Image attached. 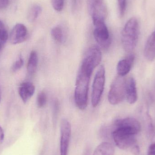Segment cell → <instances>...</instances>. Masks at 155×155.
Here are the masks:
<instances>
[{
    "label": "cell",
    "mask_w": 155,
    "mask_h": 155,
    "mask_svg": "<svg viewBox=\"0 0 155 155\" xmlns=\"http://www.w3.org/2000/svg\"><path fill=\"white\" fill-rule=\"evenodd\" d=\"M28 35V30L26 26L22 24H17L11 32L10 42L13 45L21 43L27 39Z\"/></svg>",
    "instance_id": "cell-10"
},
{
    "label": "cell",
    "mask_w": 155,
    "mask_h": 155,
    "mask_svg": "<svg viewBox=\"0 0 155 155\" xmlns=\"http://www.w3.org/2000/svg\"><path fill=\"white\" fill-rule=\"evenodd\" d=\"M51 35L53 39L59 43H62L64 41V35L62 29L60 26L53 27L51 31Z\"/></svg>",
    "instance_id": "cell-18"
},
{
    "label": "cell",
    "mask_w": 155,
    "mask_h": 155,
    "mask_svg": "<svg viewBox=\"0 0 155 155\" xmlns=\"http://www.w3.org/2000/svg\"><path fill=\"white\" fill-rule=\"evenodd\" d=\"M105 82V70L104 65L99 67L93 82L92 87V104L93 107H96L102 97Z\"/></svg>",
    "instance_id": "cell-6"
},
{
    "label": "cell",
    "mask_w": 155,
    "mask_h": 155,
    "mask_svg": "<svg viewBox=\"0 0 155 155\" xmlns=\"http://www.w3.org/2000/svg\"><path fill=\"white\" fill-rule=\"evenodd\" d=\"M0 99H1V96H0Z\"/></svg>",
    "instance_id": "cell-31"
},
{
    "label": "cell",
    "mask_w": 155,
    "mask_h": 155,
    "mask_svg": "<svg viewBox=\"0 0 155 155\" xmlns=\"http://www.w3.org/2000/svg\"><path fill=\"white\" fill-rule=\"evenodd\" d=\"M147 155H155V143L149 146L147 151Z\"/></svg>",
    "instance_id": "cell-26"
},
{
    "label": "cell",
    "mask_w": 155,
    "mask_h": 155,
    "mask_svg": "<svg viewBox=\"0 0 155 155\" xmlns=\"http://www.w3.org/2000/svg\"><path fill=\"white\" fill-rule=\"evenodd\" d=\"M8 38V31L6 27L2 21L0 20V42H5Z\"/></svg>",
    "instance_id": "cell-19"
},
{
    "label": "cell",
    "mask_w": 155,
    "mask_h": 155,
    "mask_svg": "<svg viewBox=\"0 0 155 155\" xmlns=\"http://www.w3.org/2000/svg\"><path fill=\"white\" fill-rule=\"evenodd\" d=\"M144 55L148 61H153L155 59V29L147 41Z\"/></svg>",
    "instance_id": "cell-14"
},
{
    "label": "cell",
    "mask_w": 155,
    "mask_h": 155,
    "mask_svg": "<svg viewBox=\"0 0 155 155\" xmlns=\"http://www.w3.org/2000/svg\"><path fill=\"white\" fill-rule=\"evenodd\" d=\"M59 111V103L57 99H55L53 102V113L54 118H56Z\"/></svg>",
    "instance_id": "cell-24"
},
{
    "label": "cell",
    "mask_w": 155,
    "mask_h": 155,
    "mask_svg": "<svg viewBox=\"0 0 155 155\" xmlns=\"http://www.w3.org/2000/svg\"><path fill=\"white\" fill-rule=\"evenodd\" d=\"M135 56L130 54L118 62L117 67V74L119 76L124 77L129 73L134 64Z\"/></svg>",
    "instance_id": "cell-12"
},
{
    "label": "cell",
    "mask_w": 155,
    "mask_h": 155,
    "mask_svg": "<svg viewBox=\"0 0 155 155\" xmlns=\"http://www.w3.org/2000/svg\"><path fill=\"white\" fill-rule=\"evenodd\" d=\"M4 134L2 128L0 126V143H2L4 140Z\"/></svg>",
    "instance_id": "cell-28"
},
{
    "label": "cell",
    "mask_w": 155,
    "mask_h": 155,
    "mask_svg": "<svg viewBox=\"0 0 155 155\" xmlns=\"http://www.w3.org/2000/svg\"><path fill=\"white\" fill-rule=\"evenodd\" d=\"M71 134V127L70 122L67 119H63L61 124L60 155H68Z\"/></svg>",
    "instance_id": "cell-9"
},
{
    "label": "cell",
    "mask_w": 155,
    "mask_h": 155,
    "mask_svg": "<svg viewBox=\"0 0 155 155\" xmlns=\"http://www.w3.org/2000/svg\"><path fill=\"white\" fill-rule=\"evenodd\" d=\"M126 80L124 77L117 76L112 82L108 94V100L111 104H118L126 97Z\"/></svg>",
    "instance_id": "cell-5"
},
{
    "label": "cell",
    "mask_w": 155,
    "mask_h": 155,
    "mask_svg": "<svg viewBox=\"0 0 155 155\" xmlns=\"http://www.w3.org/2000/svg\"><path fill=\"white\" fill-rule=\"evenodd\" d=\"M114 148L109 142H104L98 145L93 155H114Z\"/></svg>",
    "instance_id": "cell-15"
},
{
    "label": "cell",
    "mask_w": 155,
    "mask_h": 155,
    "mask_svg": "<svg viewBox=\"0 0 155 155\" xmlns=\"http://www.w3.org/2000/svg\"><path fill=\"white\" fill-rule=\"evenodd\" d=\"M10 0H0V10L5 8L9 4Z\"/></svg>",
    "instance_id": "cell-27"
},
{
    "label": "cell",
    "mask_w": 155,
    "mask_h": 155,
    "mask_svg": "<svg viewBox=\"0 0 155 155\" xmlns=\"http://www.w3.org/2000/svg\"><path fill=\"white\" fill-rule=\"evenodd\" d=\"M140 123L135 118L127 117L116 120L111 136L116 145L123 150H131L135 145V136L141 130Z\"/></svg>",
    "instance_id": "cell-1"
},
{
    "label": "cell",
    "mask_w": 155,
    "mask_h": 155,
    "mask_svg": "<svg viewBox=\"0 0 155 155\" xmlns=\"http://www.w3.org/2000/svg\"><path fill=\"white\" fill-rule=\"evenodd\" d=\"M130 151L134 155H138L140 153V148L139 146L136 144L130 150Z\"/></svg>",
    "instance_id": "cell-25"
},
{
    "label": "cell",
    "mask_w": 155,
    "mask_h": 155,
    "mask_svg": "<svg viewBox=\"0 0 155 155\" xmlns=\"http://www.w3.org/2000/svg\"><path fill=\"white\" fill-rule=\"evenodd\" d=\"M42 12V8L39 5H34L31 7L28 12L27 18L30 22H33L37 19Z\"/></svg>",
    "instance_id": "cell-17"
},
{
    "label": "cell",
    "mask_w": 155,
    "mask_h": 155,
    "mask_svg": "<svg viewBox=\"0 0 155 155\" xmlns=\"http://www.w3.org/2000/svg\"><path fill=\"white\" fill-rule=\"evenodd\" d=\"M87 6L94 25L105 22L107 17V10L104 0H87Z\"/></svg>",
    "instance_id": "cell-7"
},
{
    "label": "cell",
    "mask_w": 155,
    "mask_h": 155,
    "mask_svg": "<svg viewBox=\"0 0 155 155\" xmlns=\"http://www.w3.org/2000/svg\"><path fill=\"white\" fill-rule=\"evenodd\" d=\"M38 64V56L36 51H32L30 54L27 63V72L29 74H33L35 73L37 69Z\"/></svg>",
    "instance_id": "cell-16"
},
{
    "label": "cell",
    "mask_w": 155,
    "mask_h": 155,
    "mask_svg": "<svg viewBox=\"0 0 155 155\" xmlns=\"http://www.w3.org/2000/svg\"><path fill=\"white\" fill-rule=\"evenodd\" d=\"M102 52L98 46L94 45L87 50L85 54L80 69L91 74L102 60Z\"/></svg>",
    "instance_id": "cell-4"
},
{
    "label": "cell",
    "mask_w": 155,
    "mask_h": 155,
    "mask_svg": "<svg viewBox=\"0 0 155 155\" xmlns=\"http://www.w3.org/2000/svg\"><path fill=\"white\" fill-rule=\"evenodd\" d=\"M84 155H89V154H88V153H86Z\"/></svg>",
    "instance_id": "cell-30"
},
{
    "label": "cell",
    "mask_w": 155,
    "mask_h": 155,
    "mask_svg": "<svg viewBox=\"0 0 155 155\" xmlns=\"http://www.w3.org/2000/svg\"><path fill=\"white\" fill-rule=\"evenodd\" d=\"M91 74L79 69L74 91V100L80 110H84L88 104V92Z\"/></svg>",
    "instance_id": "cell-2"
},
{
    "label": "cell",
    "mask_w": 155,
    "mask_h": 155,
    "mask_svg": "<svg viewBox=\"0 0 155 155\" xmlns=\"http://www.w3.org/2000/svg\"><path fill=\"white\" fill-rule=\"evenodd\" d=\"M2 43L0 42V51H1V49H2Z\"/></svg>",
    "instance_id": "cell-29"
},
{
    "label": "cell",
    "mask_w": 155,
    "mask_h": 155,
    "mask_svg": "<svg viewBox=\"0 0 155 155\" xmlns=\"http://www.w3.org/2000/svg\"><path fill=\"white\" fill-rule=\"evenodd\" d=\"M52 6L55 11L60 12L64 6V0H51Z\"/></svg>",
    "instance_id": "cell-22"
},
{
    "label": "cell",
    "mask_w": 155,
    "mask_h": 155,
    "mask_svg": "<svg viewBox=\"0 0 155 155\" xmlns=\"http://www.w3.org/2000/svg\"><path fill=\"white\" fill-rule=\"evenodd\" d=\"M18 92L23 102L26 103L31 99L34 94L35 87L31 82H23L20 84Z\"/></svg>",
    "instance_id": "cell-13"
},
{
    "label": "cell",
    "mask_w": 155,
    "mask_h": 155,
    "mask_svg": "<svg viewBox=\"0 0 155 155\" xmlns=\"http://www.w3.org/2000/svg\"><path fill=\"white\" fill-rule=\"evenodd\" d=\"M47 102V96L45 92H41L38 94L37 97V105L39 108L43 107Z\"/></svg>",
    "instance_id": "cell-20"
},
{
    "label": "cell",
    "mask_w": 155,
    "mask_h": 155,
    "mask_svg": "<svg viewBox=\"0 0 155 155\" xmlns=\"http://www.w3.org/2000/svg\"><path fill=\"white\" fill-rule=\"evenodd\" d=\"M94 25V35L97 42L102 48L107 49L109 48L111 43V39L105 22H100Z\"/></svg>",
    "instance_id": "cell-8"
},
{
    "label": "cell",
    "mask_w": 155,
    "mask_h": 155,
    "mask_svg": "<svg viewBox=\"0 0 155 155\" xmlns=\"http://www.w3.org/2000/svg\"><path fill=\"white\" fill-rule=\"evenodd\" d=\"M126 97L129 104H134L137 99L136 81L133 77H129L126 80Z\"/></svg>",
    "instance_id": "cell-11"
},
{
    "label": "cell",
    "mask_w": 155,
    "mask_h": 155,
    "mask_svg": "<svg viewBox=\"0 0 155 155\" xmlns=\"http://www.w3.org/2000/svg\"><path fill=\"white\" fill-rule=\"evenodd\" d=\"M139 35V24L135 17L130 18L122 32V42L124 50L131 52L136 47Z\"/></svg>",
    "instance_id": "cell-3"
},
{
    "label": "cell",
    "mask_w": 155,
    "mask_h": 155,
    "mask_svg": "<svg viewBox=\"0 0 155 155\" xmlns=\"http://www.w3.org/2000/svg\"><path fill=\"white\" fill-rule=\"evenodd\" d=\"M24 64V60L21 56L19 57L18 60L15 62L12 67V70L14 72L17 71L22 67Z\"/></svg>",
    "instance_id": "cell-23"
},
{
    "label": "cell",
    "mask_w": 155,
    "mask_h": 155,
    "mask_svg": "<svg viewBox=\"0 0 155 155\" xmlns=\"http://www.w3.org/2000/svg\"><path fill=\"white\" fill-rule=\"evenodd\" d=\"M118 12L120 17H123L126 11L127 0H117Z\"/></svg>",
    "instance_id": "cell-21"
}]
</instances>
